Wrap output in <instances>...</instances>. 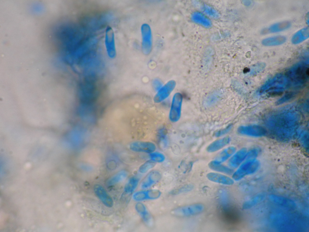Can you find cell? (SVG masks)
Returning <instances> with one entry per match:
<instances>
[{"label": "cell", "instance_id": "cell-1", "mask_svg": "<svg viewBox=\"0 0 309 232\" xmlns=\"http://www.w3.org/2000/svg\"><path fill=\"white\" fill-rule=\"evenodd\" d=\"M259 162L255 159L246 160L233 173L232 178L235 181H238L245 176L255 172L260 166Z\"/></svg>", "mask_w": 309, "mask_h": 232}, {"label": "cell", "instance_id": "cell-2", "mask_svg": "<svg viewBox=\"0 0 309 232\" xmlns=\"http://www.w3.org/2000/svg\"><path fill=\"white\" fill-rule=\"evenodd\" d=\"M204 209L203 204L196 203L177 208L173 210L172 213L178 216H188L199 214Z\"/></svg>", "mask_w": 309, "mask_h": 232}, {"label": "cell", "instance_id": "cell-3", "mask_svg": "<svg viewBox=\"0 0 309 232\" xmlns=\"http://www.w3.org/2000/svg\"><path fill=\"white\" fill-rule=\"evenodd\" d=\"M237 131L241 135L253 137L263 136L267 133L265 128L257 125L241 126L237 128Z\"/></svg>", "mask_w": 309, "mask_h": 232}, {"label": "cell", "instance_id": "cell-4", "mask_svg": "<svg viewBox=\"0 0 309 232\" xmlns=\"http://www.w3.org/2000/svg\"><path fill=\"white\" fill-rule=\"evenodd\" d=\"M181 96L179 93H176L173 96L169 114V119L172 122L178 121L181 113Z\"/></svg>", "mask_w": 309, "mask_h": 232}, {"label": "cell", "instance_id": "cell-5", "mask_svg": "<svg viewBox=\"0 0 309 232\" xmlns=\"http://www.w3.org/2000/svg\"><path fill=\"white\" fill-rule=\"evenodd\" d=\"M161 195V192L158 190L150 189L136 192L133 194L132 198L135 201H140L157 199Z\"/></svg>", "mask_w": 309, "mask_h": 232}, {"label": "cell", "instance_id": "cell-6", "mask_svg": "<svg viewBox=\"0 0 309 232\" xmlns=\"http://www.w3.org/2000/svg\"><path fill=\"white\" fill-rule=\"evenodd\" d=\"M156 148L154 143L148 141H135L130 145V149L132 151L149 154L154 152Z\"/></svg>", "mask_w": 309, "mask_h": 232}, {"label": "cell", "instance_id": "cell-7", "mask_svg": "<svg viewBox=\"0 0 309 232\" xmlns=\"http://www.w3.org/2000/svg\"><path fill=\"white\" fill-rule=\"evenodd\" d=\"M175 85V82L174 80L167 82L158 91L154 98V102H160L166 98L173 91Z\"/></svg>", "mask_w": 309, "mask_h": 232}, {"label": "cell", "instance_id": "cell-8", "mask_svg": "<svg viewBox=\"0 0 309 232\" xmlns=\"http://www.w3.org/2000/svg\"><path fill=\"white\" fill-rule=\"evenodd\" d=\"M142 50L144 53L148 54L150 53L151 48V34L149 26L145 24L142 28Z\"/></svg>", "mask_w": 309, "mask_h": 232}, {"label": "cell", "instance_id": "cell-9", "mask_svg": "<svg viewBox=\"0 0 309 232\" xmlns=\"http://www.w3.org/2000/svg\"><path fill=\"white\" fill-rule=\"evenodd\" d=\"M94 189L96 195L106 206L108 208L113 206V200L103 186L100 185H96Z\"/></svg>", "mask_w": 309, "mask_h": 232}, {"label": "cell", "instance_id": "cell-10", "mask_svg": "<svg viewBox=\"0 0 309 232\" xmlns=\"http://www.w3.org/2000/svg\"><path fill=\"white\" fill-rule=\"evenodd\" d=\"M161 178L160 173L157 171L149 172L142 181L141 187L143 189L148 188L158 182Z\"/></svg>", "mask_w": 309, "mask_h": 232}, {"label": "cell", "instance_id": "cell-11", "mask_svg": "<svg viewBox=\"0 0 309 232\" xmlns=\"http://www.w3.org/2000/svg\"><path fill=\"white\" fill-rule=\"evenodd\" d=\"M247 153V150L245 148H242L234 153L228 161L229 166L231 168L237 167L245 159Z\"/></svg>", "mask_w": 309, "mask_h": 232}, {"label": "cell", "instance_id": "cell-12", "mask_svg": "<svg viewBox=\"0 0 309 232\" xmlns=\"http://www.w3.org/2000/svg\"><path fill=\"white\" fill-rule=\"evenodd\" d=\"M135 209L145 224L149 226H151L153 224V219L145 205L139 202L136 204Z\"/></svg>", "mask_w": 309, "mask_h": 232}, {"label": "cell", "instance_id": "cell-13", "mask_svg": "<svg viewBox=\"0 0 309 232\" xmlns=\"http://www.w3.org/2000/svg\"><path fill=\"white\" fill-rule=\"evenodd\" d=\"M268 197L271 202L277 205L290 209L296 207L295 202L288 198L273 194L269 195Z\"/></svg>", "mask_w": 309, "mask_h": 232}, {"label": "cell", "instance_id": "cell-14", "mask_svg": "<svg viewBox=\"0 0 309 232\" xmlns=\"http://www.w3.org/2000/svg\"><path fill=\"white\" fill-rule=\"evenodd\" d=\"M206 177L211 181L224 185H231L234 183V180L230 178L217 172H209Z\"/></svg>", "mask_w": 309, "mask_h": 232}, {"label": "cell", "instance_id": "cell-15", "mask_svg": "<svg viewBox=\"0 0 309 232\" xmlns=\"http://www.w3.org/2000/svg\"><path fill=\"white\" fill-rule=\"evenodd\" d=\"M231 141L229 136H226L218 139L209 144L206 148L207 151L209 153L217 151L228 144Z\"/></svg>", "mask_w": 309, "mask_h": 232}, {"label": "cell", "instance_id": "cell-16", "mask_svg": "<svg viewBox=\"0 0 309 232\" xmlns=\"http://www.w3.org/2000/svg\"><path fill=\"white\" fill-rule=\"evenodd\" d=\"M236 150V148L235 147L229 146L219 153L214 160L218 163H221L231 157L235 153Z\"/></svg>", "mask_w": 309, "mask_h": 232}, {"label": "cell", "instance_id": "cell-17", "mask_svg": "<svg viewBox=\"0 0 309 232\" xmlns=\"http://www.w3.org/2000/svg\"><path fill=\"white\" fill-rule=\"evenodd\" d=\"M266 197V194L263 193L256 195L244 202L243 205V208L247 209L253 207L263 201Z\"/></svg>", "mask_w": 309, "mask_h": 232}, {"label": "cell", "instance_id": "cell-18", "mask_svg": "<svg viewBox=\"0 0 309 232\" xmlns=\"http://www.w3.org/2000/svg\"><path fill=\"white\" fill-rule=\"evenodd\" d=\"M209 166L212 170L228 174L232 173L233 171L230 168L218 163L214 160L209 162Z\"/></svg>", "mask_w": 309, "mask_h": 232}, {"label": "cell", "instance_id": "cell-19", "mask_svg": "<svg viewBox=\"0 0 309 232\" xmlns=\"http://www.w3.org/2000/svg\"><path fill=\"white\" fill-rule=\"evenodd\" d=\"M127 173L126 171H121L110 178L107 181L108 186H111L124 180L127 177Z\"/></svg>", "mask_w": 309, "mask_h": 232}, {"label": "cell", "instance_id": "cell-20", "mask_svg": "<svg viewBox=\"0 0 309 232\" xmlns=\"http://www.w3.org/2000/svg\"><path fill=\"white\" fill-rule=\"evenodd\" d=\"M139 182V179L137 176H133L130 178L125 186L124 192L128 194L132 193L137 187Z\"/></svg>", "mask_w": 309, "mask_h": 232}, {"label": "cell", "instance_id": "cell-21", "mask_svg": "<svg viewBox=\"0 0 309 232\" xmlns=\"http://www.w3.org/2000/svg\"><path fill=\"white\" fill-rule=\"evenodd\" d=\"M298 131L299 140L305 148H308L309 145V134L306 130Z\"/></svg>", "mask_w": 309, "mask_h": 232}, {"label": "cell", "instance_id": "cell-22", "mask_svg": "<svg viewBox=\"0 0 309 232\" xmlns=\"http://www.w3.org/2000/svg\"><path fill=\"white\" fill-rule=\"evenodd\" d=\"M155 164V162L151 160L147 161L140 167L139 171L141 173H145L154 167Z\"/></svg>", "mask_w": 309, "mask_h": 232}, {"label": "cell", "instance_id": "cell-23", "mask_svg": "<svg viewBox=\"0 0 309 232\" xmlns=\"http://www.w3.org/2000/svg\"><path fill=\"white\" fill-rule=\"evenodd\" d=\"M150 160L155 162L161 163L165 159L164 155L161 153L159 152H153L150 153Z\"/></svg>", "mask_w": 309, "mask_h": 232}, {"label": "cell", "instance_id": "cell-24", "mask_svg": "<svg viewBox=\"0 0 309 232\" xmlns=\"http://www.w3.org/2000/svg\"><path fill=\"white\" fill-rule=\"evenodd\" d=\"M219 198L220 202L223 205L227 204L228 201V196L226 191L222 189L219 191Z\"/></svg>", "mask_w": 309, "mask_h": 232}, {"label": "cell", "instance_id": "cell-25", "mask_svg": "<svg viewBox=\"0 0 309 232\" xmlns=\"http://www.w3.org/2000/svg\"><path fill=\"white\" fill-rule=\"evenodd\" d=\"M259 153V150L257 148L251 150L247 152L245 159L251 160L255 159Z\"/></svg>", "mask_w": 309, "mask_h": 232}, {"label": "cell", "instance_id": "cell-26", "mask_svg": "<svg viewBox=\"0 0 309 232\" xmlns=\"http://www.w3.org/2000/svg\"><path fill=\"white\" fill-rule=\"evenodd\" d=\"M231 128V126H230L225 128L218 130L215 133L214 136L217 137H221L228 133Z\"/></svg>", "mask_w": 309, "mask_h": 232}, {"label": "cell", "instance_id": "cell-27", "mask_svg": "<svg viewBox=\"0 0 309 232\" xmlns=\"http://www.w3.org/2000/svg\"><path fill=\"white\" fill-rule=\"evenodd\" d=\"M153 85L154 89L158 91L162 86V83L159 79H156L153 81Z\"/></svg>", "mask_w": 309, "mask_h": 232}, {"label": "cell", "instance_id": "cell-28", "mask_svg": "<svg viewBox=\"0 0 309 232\" xmlns=\"http://www.w3.org/2000/svg\"><path fill=\"white\" fill-rule=\"evenodd\" d=\"M192 188V186L190 185L185 186L177 190L176 192H175V193H180L183 192L188 191H190Z\"/></svg>", "mask_w": 309, "mask_h": 232}, {"label": "cell", "instance_id": "cell-29", "mask_svg": "<svg viewBox=\"0 0 309 232\" xmlns=\"http://www.w3.org/2000/svg\"><path fill=\"white\" fill-rule=\"evenodd\" d=\"M9 210H8V211H9ZM7 211H6V212H7ZM5 212H4V213H5Z\"/></svg>", "mask_w": 309, "mask_h": 232}]
</instances>
